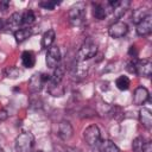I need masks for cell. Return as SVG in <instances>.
<instances>
[{"label": "cell", "instance_id": "cell-1", "mask_svg": "<svg viewBox=\"0 0 152 152\" xmlns=\"http://www.w3.org/2000/svg\"><path fill=\"white\" fill-rule=\"evenodd\" d=\"M68 18L72 25L75 26L82 25L86 19V4L76 2L74 6H71L68 12Z\"/></svg>", "mask_w": 152, "mask_h": 152}, {"label": "cell", "instance_id": "cell-2", "mask_svg": "<svg viewBox=\"0 0 152 152\" xmlns=\"http://www.w3.org/2000/svg\"><path fill=\"white\" fill-rule=\"evenodd\" d=\"M33 145H34V137L28 132L20 133L15 138V142H14L15 152H31Z\"/></svg>", "mask_w": 152, "mask_h": 152}, {"label": "cell", "instance_id": "cell-3", "mask_svg": "<svg viewBox=\"0 0 152 152\" xmlns=\"http://www.w3.org/2000/svg\"><path fill=\"white\" fill-rule=\"evenodd\" d=\"M50 81V76L46 74H33L28 80V90L31 93H39L43 88V86Z\"/></svg>", "mask_w": 152, "mask_h": 152}, {"label": "cell", "instance_id": "cell-4", "mask_svg": "<svg viewBox=\"0 0 152 152\" xmlns=\"http://www.w3.org/2000/svg\"><path fill=\"white\" fill-rule=\"evenodd\" d=\"M83 138L89 146H97L101 141V133L96 125H90L83 131Z\"/></svg>", "mask_w": 152, "mask_h": 152}, {"label": "cell", "instance_id": "cell-5", "mask_svg": "<svg viewBox=\"0 0 152 152\" xmlns=\"http://www.w3.org/2000/svg\"><path fill=\"white\" fill-rule=\"evenodd\" d=\"M97 52V45L91 40V39H87L80 48L78 50V59L81 61H86L89 59L91 57H94Z\"/></svg>", "mask_w": 152, "mask_h": 152}, {"label": "cell", "instance_id": "cell-6", "mask_svg": "<svg viewBox=\"0 0 152 152\" xmlns=\"http://www.w3.org/2000/svg\"><path fill=\"white\" fill-rule=\"evenodd\" d=\"M134 66H135V74L138 76L150 77L152 74V63L147 58L134 61Z\"/></svg>", "mask_w": 152, "mask_h": 152}, {"label": "cell", "instance_id": "cell-7", "mask_svg": "<svg viewBox=\"0 0 152 152\" xmlns=\"http://www.w3.org/2000/svg\"><path fill=\"white\" fill-rule=\"evenodd\" d=\"M59 61H61V50H59V48L56 46V45H51L48 49L46 58H45L48 68H50V69L56 68L58 65Z\"/></svg>", "mask_w": 152, "mask_h": 152}, {"label": "cell", "instance_id": "cell-8", "mask_svg": "<svg viewBox=\"0 0 152 152\" xmlns=\"http://www.w3.org/2000/svg\"><path fill=\"white\" fill-rule=\"evenodd\" d=\"M127 32H128V26L126 23L121 20L113 23L108 28V33L112 38H122L127 34Z\"/></svg>", "mask_w": 152, "mask_h": 152}, {"label": "cell", "instance_id": "cell-9", "mask_svg": "<svg viewBox=\"0 0 152 152\" xmlns=\"http://www.w3.org/2000/svg\"><path fill=\"white\" fill-rule=\"evenodd\" d=\"M108 6L110 7V10L113 11V14L115 18H121L125 12L127 11V8L129 7V1L127 0H115V1H109Z\"/></svg>", "mask_w": 152, "mask_h": 152}, {"label": "cell", "instance_id": "cell-10", "mask_svg": "<svg viewBox=\"0 0 152 152\" xmlns=\"http://www.w3.org/2000/svg\"><path fill=\"white\" fill-rule=\"evenodd\" d=\"M74 134V128L71 126V124L66 120H63L58 124V137L62 140H69Z\"/></svg>", "mask_w": 152, "mask_h": 152}, {"label": "cell", "instance_id": "cell-11", "mask_svg": "<svg viewBox=\"0 0 152 152\" xmlns=\"http://www.w3.org/2000/svg\"><path fill=\"white\" fill-rule=\"evenodd\" d=\"M152 31V15L148 14L139 24H137V33L139 36H147Z\"/></svg>", "mask_w": 152, "mask_h": 152}, {"label": "cell", "instance_id": "cell-12", "mask_svg": "<svg viewBox=\"0 0 152 152\" xmlns=\"http://www.w3.org/2000/svg\"><path fill=\"white\" fill-rule=\"evenodd\" d=\"M150 97V94H148V90L145 88V87H138L135 90H134V95H133V102L134 104L137 106H141L144 104Z\"/></svg>", "mask_w": 152, "mask_h": 152}, {"label": "cell", "instance_id": "cell-13", "mask_svg": "<svg viewBox=\"0 0 152 152\" xmlns=\"http://www.w3.org/2000/svg\"><path fill=\"white\" fill-rule=\"evenodd\" d=\"M20 25H23L21 13L15 12V13H13V14L8 18V20H7V23H6V26H5V27H6V28H8V30H11V31H13V32H15V31H18V30H19Z\"/></svg>", "mask_w": 152, "mask_h": 152}, {"label": "cell", "instance_id": "cell-14", "mask_svg": "<svg viewBox=\"0 0 152 152\" xmlns=\"http://www.w3.org/2000/svg\"><path fill=\"white\" fill-rule=\"evenodd\" d=\"M139 119H140L141 125L146 129H151V127H152V113L150 112V109L142 107L139 110Z\"/></svg>", "mask_w": 152, "mask_h": 152}, {"label": "cell", "instance_id": "cell-15", "mask_svg": "<svg viewBox=\"0 0 152 152\" xmlns=\"http://www.w3.org/2000/svg\"><path fill=\"white\" fill-rule=\"evenodd\" d=\"M64 74H65V68H64V65H57L56 68H55V71H53V74H52V76L50 77V86H56V84H61V82H62V80H63V77H64Z\"/></svg>", "mask_w": 152, "mask_h": 152}, {"label": "cell", "instance_id": "cell-16", "mask_svg": "<svg viewBox=\"0 0 152 152\" xmlns=\"http://www.w3.org/2000/svg\"><path fill=\"white\" fill-rule=\"evenodd\" d=\"M99 151L100 152H120L119 147L112 141V140H101L99 142Z\"/></svg>", "mask_w": 152, "mask_h": 152}, {"label": "cell", "instance_id": "cell-17", "mask_svg": "<svg viewBox=\"0 0 152 152\" xmlns=\"http://www.w3.org/2000/svg\"><path fill=\"white\" fill-rule=\"evenodd\" d=\"M148 14H151L150 11H148V8H146V7L137 8V10H134L133 13H132V21L137 25V24H139L144 18H146Z\"/></svg>", "mask_w": 152, "mask_h": 152}, {"label": "cell", "instance_id": "cell-18", "mask_svg": "<svg viewBox=\"0 0 152 152\" xmlns=\"http://www.w3.org/2000/svg\"><path fill=\"white\" fill-rule=\"evenodd\" d=\"M33 34V30L31 27H24V28H19L18 31L14 32V38L18 43H21L24 40H26L27 38H30Z\"/></svg>", "mask_w": 152, "mask_h": 152}, {"label": "cell", "instance_id": "cell-19", "mask_svg": "<svg viewBox=\"0 0 152 152\" xmlns=\"http://www.w3.org/2000/svg\"><path fill=\"white\" fill-rule=\"evenodd\" d=\"M93 15L97 20L104 19L107 17V10H106V7L103 5H101V4L93 2Z\"/></svg>", "mask_w": 152, "mask_h": 152}, {"label": "cell", "instance_id": "cell-20", "mask_svg": "<svg viewBox=\"0 0 152 152\" xmlns=\"http://www.w3.org/2000/svg\"><path fill=\"white\" fill-rule=\"evenodd\" d=\"M55 38H56V33L53 30H48L43 37H42V48L44 49H48L52 45V43L55 42Z\"/></svg>", "mask_w": 152, "mask_h": 152}, {"label": "cell", "instance_id": "cell-21", "mask_svg": "<svg viewBox=\"0 0 152 152\" xmlns=\"http://www.w3.org/2000/svg\"><path fill=\"white\" fill-rule=\"evenodd\" d=\"M21 62H23V65L25 68L30 69V68L34 66V63H36L34 53L32 51H24L21 55Z\"/></svg>", "mask_w": 152, "mask_h": 152}, {"label": "cell", "instance_id": "cell-22", "mask_svg": "<svg viewBox=\"0 0 152 152\" xmlns=\"http://www.w3.org/2000/svg\"><path fill=\"white\" fill-rule=\"evenodd\" d=\"M129 84H131V82L127 76H119L115 81V86L120 90H127L129 88Z\"/></svg>", "mask_w": 152, "mask_h": 152}, {"label": "cell", "instance_id": "cell-23", "mask_svg": "<svg viewBox=\"0 0 152 152\" xmlns=\"http://www.w3.org/2000/svg\"><path fill=\"white\" fill-rule=\"evenodd\" d=\"M21 18H23V25H31L36 20V15H34L33 11H31V10L21 13Z\"/></svg>", "mask_w": 152, "mask_h": 152}, {"label": "cell", "instance_id": "cell-24", "mask_svg": "<svg viewBox=\"0 0 152 152\" xmlns=\"http://www.w3.org/2000/svg\"><path fill=\"white\" fill-rule=\"evenodd\" d=\"M64 91H65V89H64V87L62 86V84H56V86H49V93L52 95V96H55V97H59V96H63L64 95Z\"/></svg>", "mask_w": 152, "mask_h": 152}, {"label": "cell", "instance_id": "cell-25", "mask_svg": "<svg viewBox=\"0 0 152 152\" xmlns=\"http://www.w3.org/2000/svg\"><path fill=\"white\" fill-rule=\"evenodd\" d=\"M4 74H5V76L7 78H17L21 74V71L17 66H7L4 70Z\"/></svg>", "mask_w": 152, "mask_h": 152}, {"label": "cell", "instance_id": "cell-26", "mask_svg": "<svg viewBox=\"0 0 152 152\" xmlns=\"http://www.w3.org/2000/svg\"><path fill=\"white\" fill-rule=\"evenodd\" d=\"M142 146H144V139L141 137H137L132 142L133 152H142Z\"/></svg>", "mask_w": 152, "mask_h": 152}, {"label": "cell", "instance_id": "cell-27", "mask_svg": "<svg viewBox=\"0 0 152 152\" xmlns=\"http://www.w3.org/2000/svg\"><path fill=\"white\" fill-rule=\"evenodd\" d=\"M58 4H59V2L52 1V0H43V1L39 2V6L43 7V8H45V10H50V11H51V10H53Z\"/></svg>", "mask_w": 152, "mask_h": 152}, {"label": "cell", "instance_id": "cell-28", "mask_svg": "<svg viewBox=\"0 0 152 152\" xmlns=\"http://www.w3.org/2000/svg\"><path fill=\"white\" fill-rule=\"evenodd\" d=\"M128 55H129L131 57H133V58H137V57H138V49H137L135 45L129 46V49H128Z\"/></svg>", "mask_w": 152, "mask_h": 152}, {"label": "cell", "instance_id": "cell-29", "mask_svg": "<svg viewBox=\"0 0 152 152\" xmlns=\"http://www.w3.org/2000/svg\"><path fill=\"white\" fill-rule=\"evenodd\" d=\"M8 7H10V1H7V0L0 1V11L5 12L6 10H8Z\"/></svg>", "mask_w": 152, "mask_h": 152}, {"label": "cell", "instance_id": "cell-30", "mask_svg": "<svg viewBox=\"0 0 152 152\" xmlns=\"http://www.w3.org/2000/svg\"><path fill=\"white\" fill-rule=\"evenodd\" d=\"M142 152H152V141L144 142V146H142Z\"/></svg>", "mask_w": 152, "mask_h": 152}, {"label": "cell", "instance_id": "cell-31", "mask_svg": "<svg viewBox=\"0 0 152 152\" xmlns=\"http://www.w3.org/2000/svg\"><path fill=\"white\" fill-rule=\"evenodd\" d=\"M8 118V113L6 109H0V121H5Z\"/></svg>", "mask_w": 152, "mask_h": 152}, {"label": "cell", "instance_id": "cell-32", "mask_svg": "<svg viewBox=\"0 0 152 152\" xmlns=\"http://www.w3.org/2000/svg\"><path fill=\"white\" fill-rule=\"evenodd\" d=\"M127 70H128L129 72H132V74H135V66H134V61H132V62H129V63L127 64Z\"/></svg>", "mask_w": 152, "mask_h": 152}, {"label": "cell", "instance_id": "cell-33", "mask_svg": "<svg viewBox=\"0 0 152 152\" xmlns=\"http://www.w3.org/2000/svg\"><path fill=\"white\" fill-rule=\"evenodd\" d=\"M65 152H81V151L77 150V148H74V147H66L65 148Z\"/></svg>", "mask_w": 152, "mask_h": 152}, {"label": "cell", "instance_id": "cell-34", "mask_svg": "<svg viewBox=\"0 0 152 152\" xmlns=\"http://www.w3.org/2000/svg\"><path fill=\"white\" fill-rule=\"evenodd\" d=\"M4 26H5V25H4V21H2V19H0V30H2Z\"/></svg>", "mask_w": 152, "mask_h": 152}, {"label": "cell", "instance_id": "cell-35", "mask_svg": "<svg viewBox=\"0 0 152 152\" xmlns=\"http://www.w3.org/2000/svg\"><path fill=\"white\" fill-rule=\"evenodd\" d=\"M0 152H4V148H2L1 146H0Z\"/></svg>", "mask_w": 152, "mask_h": 152}, {"label": "cell", "instance_id": "cell-36", "mask_svg": "<svg viewBox=\"0 0 152 152\" xmlns=\"http://www.w3.org/2000/svg\"><path fill=\"white\" fill-rule=\"evenodd\" d=\"M37 152H43V151H37Z\"/></svg>", "mask_w": 152, "mask_h": 152}]
</instances>
